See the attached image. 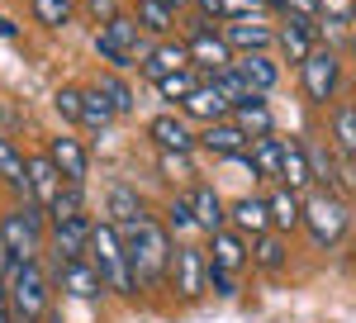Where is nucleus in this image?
Wrapping results in <instances>:
<instances>
[{
    "mask_svg": "<svg viewBox=\"0 0 356 323\" xmlns=\"http://www.w3.org/2000/svg\"><path fill=\"white\" fill-rule=\"evenodd\" d=\"M238 72L247 77V86L257 95H271L275 86H280V62L271 53H238Z\"/></svg>",
    "mask_w": 356,
    "mask_h": 323,
    "instance_id": "5701e85b",
    "label": "nucleus"
},
{
    "mask_svg": "<svg viewBox=\"0 0 356 323\" xmlns=\"http://www.w3.org/2000/svg\"><path fill=\"white\" fill-rule=\"evenodd\" d=\"M332 138H337V148L356 157V105H337L332 109Z\"/></svg>",
    "mask_w": 356,
    "mask_h": 323,
    "instance_id": "4c0bfd02",
    "label": "nucleus"
},
{
    "mask_svg": "<svg viewBox=\"0 0 356 323\" xmlns=\"http://www.w3.org/2000/svg\"><path fill=\"white\" fill-rule=\"evenodd\" d=\"M48 228L53 223H48V210L43 205H19V210H10V214L0 219V242L10 247L15 262H38Z\"/></svg>",
    "mask_w": 356,
    "mask_h": 323,
    "instance_id": "20e7f679",
    "label": "nucleus"
},
{
    "mask_svg": "<svg viewBox=\"0 0 356 323\" xmlns=\"http://www.w3.org/2000/svg\"><path fill=\"white\" fill-rule=\"evenodd\" d=\"M53 281L67 290V295H76V299H100L105 290H110L90 257H57L53 252Z\"/></svg>",
    "mask_w": 356,
    "mask_h": 323,
    "instance_id": "1a4fd4ad",
    "label": "nucleus"
},
{
    "mask_svg": "<svg viewBox=\"0 0 356 323\" xmlns=\"http://www.w3.org/2000/svg\"><path fill=\"white\" fill-rule=\"evenodd\" d=\"M53 105H57V114H62L67 124H81L86 119V86H57Z\"/></svg>",
    "mask_w": 356,
    "mask_h": 323,
    "instance_id": "58836bf2",
    "label": "nucleus"
},
{
    "mask_svg": "<svg viewBox=\"0 0 356 323\" xmlns=\"http://www.w3.org/2000/svg\"><path fill=\"white\" fill-rule=\"evenodd\" d=\"M228 223H233L243 238L266 233V228H271V200H266V195H238V200L228 205Z\"/></svg>",
    "mask_w": 356,
    "mask_h": 323,
    "instance_id": "6ab92c4d",
    "label": "nucleus"
},
{
    "mask_svg": "<svg viewBox=\"0 0 356 323\" xmlns=\"http://www.w3.org/2000/svg\"><path fill=\"white\" fill-rule=\"evenodd\" d=\"M81 214H86V186L67 181L57 190V200L48 205V223H67V219H81Z\"/></svg>",
    "mask_w": 356,
    "mask_h": 323,
    "instance_id": "f704fd0d",
    "label": "nucleus"
},
{
    "mask_svg": "<svg viewBox=\"0 0 356 323\" xmlns=\"http://www.w3.org/2000/svg\"><path fill=\"white\" fill-rule=\"evenodd\" d=\"M166 228H171V238L176 242H195V238H204V228H200V219H195L191 210V200H186V190H176L171 200H166Z\"/></svg>",
    "mask_w": 356,
    "mask_h": 323,
    "instance_id": "bb28decb",
    "label": "nucleus"
},
{
    "mask_svg": "<svg viewBox=\"0 0 356 323\" xmlns=\"http://www.w3.org/2000/svg\"><path fill=\"white\" fill-rule=\"evenodd\" d=\"M209 262L223 271H238L243 276L247 267H252V242L228 223V228H219V233H209Z\"/></svg>",
    "mask_w": 356,
    "mask_h": 323,
    "instance_id": "f3484780",
    "label": "nucleus"
},
{
    "mask_svg": "<svg viewBox=\"0 0 356 323\" xmlns=\"http://www.w3.org/2000/svg\"><path fill=\"white\" fill-rule=\"evenodd\" d=\"M200 148H204V152H214V157L238 162V157H247L252 134H247V129H238L233 119H223V124H204V129H200Z\"/></svg>",
    "mask_w": 356,
    "mask_h": 323,
    "instance_id": "2eb2a0df",
    "label": "nucleus"
},
{
    "mask_svg": "<svg viewBox=\"0 0 356 323\" xmlns=\"http://www.w3.org/2000/svg\"><path fill=\"white\" fill-rule=\"evenodd\" d=\"M147 138H152L162 152H195V148H200V129H195L181 109L152 114V119H147Z\"/></svg>",
    "mask_w": 356,
    "mask_h": 323,
    "instance_id": "9d476101",
    "label": "nucleus"
},
{
    "mask_svg": "<svg viewBox=\"0 0 356 323\" xmlns=\"http://www.w3.org/2000/svg\"><path fill=\"white\" fill-rule=\"evenodd\" d=\"M100 33H105L110 43H119L124 53H134L138 62H143V57H147V48H152V43H147V33H143V24L134 19V10H124L119 19H110V24L100 29Z\"/></svg>",
    "mask_w": 356,
    "mask_h": 323,
    "instance_id": "a878e982",
    "label": "nucleus"
},
{
    "mask_svg": "<svg viewBox=\"0 0 356 323\" xmlns=\"http://www.w3.org/2000/svg\"><path fill=\"white\" fill-rule=\"evenodd\" d=\"M352 19H356V10H352Z\"/></svg>",
    "mask_w": 356,
    "mask_h": 323,
    "instance_id": "864d4df0",
    "label": "nucleus"
},
{
    "mask_svg": "<svg viewBox=\"0 0 356 323\" xmlns=\"http://www.w3.org/2000/svg\"><path fill=\"white\" fill-rule=\"evenodd\" d=\"M347 48H352V62H356V33H352V43H347Z\"/></svg>",
    "mask_w": 356,
    "mask_h": 323,
    "instance_id": "3c124183",
    "label": "nucleus"
},
{
    "mask_svg": "<svg viewBox=\"0 0 356 323\" xmlns=\"http://www.w3.org/2000/svg\"><path fill=\"white\" fill-rule=\"evenodd\" d=\"M0 323H15V304H10V285L0 281Z\"/></svg>",
    "mask_w": 356,
    "mask_h": 323,
    "instance_id": "de8ad7c7",
    "label": "nucleus"
},
{
    "mask_svg": "<svg viewBox=\"0 0 356 323\" xmlns=\"http://www.w3.org/2000/svg\"><path fill=\"white\" fill-rule=\"evenodd\" d=\"M95 86L105 90V100L114 105V114H134V109H138V95H134V86H129V81L119 77V72H110V77H100Z\"/></svg>",
    "mask_w": 356,
    "mask_h": 323,
    "instance_id": "e433bc0d",
    "label": "nucleus"
},
{
    "mask_svg": "<svg viewBox=\"0 0 356 323\" xmlns=\"http://www.w3.org/2000/svg\"><path fill=\"white\" fill-rule=\"evenodd\" d=\"M90 262H95V271L105 276V285H110L114 295L134 299L138 295V281H134V262H129V242H124V228L119 223H95L90 228V252H86Z\"/></svg>",
    "mask_w": 356,
    "mask_h": 323,
    "instance_id": "f03ea898",
    "label": "nucleus"
},
{
    "mask_svg": "<svg viewBox=\"0 0 356 323\" xmlns=\"http://www.w3.org/2000/svg\"><path fill=\"white\" fill-rule=\"evenodd\" d=\"M181 114L191 119V124H223V119H233V100L223 95L219 86H209V81H200L191 95H186V105H181Z\"/></svg>",
    "mask_w": 356,
    "mask_h": 323,
    "instance_id": "f8f14e48",
    "label": "nucleus"
},
{
    "mask_svg": "<svg viewBox=\"0 0 356 323\" xmlns=\"http://www.w3.org/2000/svg\"><path fill=\"white\" fill-rule=\"evenodd\" d=\"M171 295L181 304L209 295V257L200 252V242H176V257H171Z\"/></svg>",
    "mask_w": 356,
    "mask_h": 323,
    "instance_id": "0eeeda50",
    "label": "nucleus"
},
{
    "mask_svg": "<svg viewBox=\"0 0 356 323\" xmlns=\"http://www.w3.org/2000/svg\"><path fill=\"white\" fill-rule=\"evenodd\" d=\"M223 38L233 43V53H271L275 48V24L261 15V19H228L223 24Z\"/></svg>",
    "mask_w": 356,
    "mask_h": 323,
    "instance_id": "4468645a",
    "label": "nucleus"
},
{
    "mask_svg": "<svg viewBox=\"0 0 356 323\" xmlns=\"http://www.w3.org/2000/svg\"><path fill=\"white\" fill-rule=\"evenodd\" d=\"M233 124L247 129L252 138L275 134V114H271V105H266V95H243V100L233 105Z\"/></svg>",
    "mask_w": 356,
    "mask_h": 323,
    "instance_id": "393cba45",
    "label": "nucleus"
},
{
    "mask_svg": "<svg viewBox=\"0 0 356 323\" xmlns=\"http://www.w3.org/2000/svg\"><path fill=\"white\" fill-rule=\"evenodd\" d=\"M200 81H204V72H195V67H186V72H171V77H162L157 81V86H152V90H157V95H162L166 105H186V95H191L195 86H200Z\"/></svg>",
    "mask_w": 356,
    "mask_h": 323,
    "instance_id": "72a5a7b5",
    "label": "nucleus"
},
{
    "mask_svg": "<svg viewBox=\"0 0 356 323\" xmlns=\"http://www.w3.org/2000/svg\"><path fill=\"white\" fill-rule=\"evenodd\" d=\"M252 262H257V271H285V262H290V247H285V238L275 233V228H266V233H257L252 238Z\"/></svg>",
    "mask_w": 356,
    "mask_h": 323,
    "instance_id": "c756f323",
    "label": "nucleus"
},
{
    "mask_svg": "<svg viewBox=\"0 0 356 323\" xmlns=\"http://www.w3.org/2000/svg\"><path fill=\"white\" fill-rule=\"evenodd\" d=\"M304 228H309V238L318 242L323 252L342 247V242H347V233H352V214H347L342 195H337V190H328V186L304 190Z\"/></svg>",
    "mask_w": 356,
    "mask_h": 323,
    "instance_id": "7ed1b4c3",
    "label": "nucleus"
},
{
    "mask_svg": "<svg viewBox=\"0 0 356 323\" xmlns=\"http://www.w3.org/2000/svg\"><path fill=\"white\" fill-rule=\"evenodd\" d=\"M261 15H271L266 10V0H219V19H261Z\"/></svg>",
    "mask_w": 356,
    "mask_h": 323,
    "instance_id": "79ce46f5",
    "label": "nucleus"
},
{
    "mask_svg": "<svg viewBox=\"0 0 356 323\" xmlns=\"http://www.w3.org/2000/svg\"><path fill=\"white\" fill-rule=\"evenodd\" d=\"M143 214H147V210H143V200H138L134 186H110V223H119V228H134Z\"/></svg>",
    "mask_w": 356,
    "mask_h": 323,
    "instance_id": "2f4dec72",
    "label": "nucleus"
},
{
    "mask_svg": "<svg viewBox=\"0 0 356 323\" xmlns=\"http://www.w3.org/2000/svg\"><path fill=\"white\" fill-rule=\"evenodd\" d=\"M24 166H29V205H43V210H48V205L57 200V190L67 186V181H62V171L53 166V157H48V152L29 157Z\"/></svg>",
    "mask_w": 356,
    "mask_h": 323,
    "instance_id": "aec40b11",
    "label": "nucleus"
},
{
    "mask_svg": "<svg viewBox=\"0 0 356 323\" xmlns=\"http://www.w3.org/2000/svg\"><path fill=\"white\" fill-rule=\"evenodd\" d=\"M0 33H5V38H15L19 29H15V24H10V19H5V15H0Z\"/></svg>",
    "mask_w": 356,
    "mask_h": 323,
    "instance_id": "09e8293b",
    "label": "nucleus"
},
{
    "mask_svg": "<svg viewBox=\"0 0 356 323\" xmlns=\"http://www.w3.org/2000/svg\"><path fill=\"white\" fill-rule=\"evenodd\" d=\"M186 200H191V210H195V219H200V228L204 233H219V228H228V205L219 200V190L214 186H191L186 190Z\"/></svg>",
    "mask_w": 356,
    "mask_h": 323,
    "instance_id": "412c9836",
    "label": "nucleus"
},
{
    "mask_svg": "<svg viewBox=\"0 0 356 323\" xmlns=\"http://www.w3.org/2000/svg\"><path fill=\"white\" fill-rule=\"evenodd\" d=\"M114 119H119V114H114V105L105 100V90H100V86H86V119H81V129H90V134H110Z\"/></svg>",
    "mask_w": 356,
    "mask_h": 323,
    "instance_id": "473e14b6",
    "label": "nucleus"
},
{
    "mask_svg": "<svg viewBox=\"0 0 356 323\" xmlns=\"http://www.w3.org/2000/svg\"><path fill=\"white\" fill-rule=\"evenodd\" d=\"M204 81H209V86H219V90L228 95V100H233V105H238L243 95H257V90L247 86V77L238 72V62H233V67H223V72H214V77H204Z\"/></svg>",
    "mask_w": 356,
    "mask_h": 323,
    "instance_id": "ea45409f",
    "label": "nucleus"
},
{
    "mask_svg": "<svg viewBox=\"0 0 356 323\" xmlns=\"http://www.w3.org/2000/svg\"><path fill=\"white\" fill-rule=\"evenodd\" d=\"M318 43H323V29H318V19H300V15H290V19H280V24H275V48L290 57L295 67H300V62L314 53Z\"/></svg>",
    "mask_w": 356,
    "mask_h": 323,
    "instance_id": "9b49d317",
    "label": "nucleus"
},
{
    "mask_svg": "<svg viewBox=\"0 0 356 323\" xmlns=\"http://www.w3.org/2000/svg\"><path fill=\"white\" fill-rule=\"evenodd\" d=\"M10 285V304H15V319H43L53 309V276L38 267V262H19V271L5 281Z\"/></svg>",
    "mask_w": 356,
    "mask_h": 323,
    "instance_id": "423d86ee",
    "label": "nucleus"
},
{
    "mask_svg": "<svg viewBox=\"0 0 356 323\" xmlns=\"http://www.w3.org/2000/svg\"><path fill=\"white\" fill-rule=\"evenodd\" d=\"M15 323H33V319H15Z\"/></svg>",
    "mask_w": 356,
    "mask_h": 323,
    "instance_id": "603ef678",
    "label": "nucleus"
},
{
    "mask_svg": "<svg viewBox=\"0 0 356 323\" xmlns=\"http://www.w3.org/2000/svg\"><path fill=\"white\" fill-rule=\"evenodd\" d=\"M81 10H86V15H90V19H95L100 29L110 24V19H119V15H124V10H119V0H81Z\"/></svg>",
    "mask_w": 356,
    "mask_h": 323,
    "instance_id": "a18cd8bd",
    "label": "nucleus"
},
{
    "mask_svg": "<svg viewBox=\"0 0 356 323\" xmlns=\"http://www.w3.org/2000/svg\"><path fill=\"white\" fill-rule=\"evenodd\" d=\"M124 242H129V262H134V281L138 290H157L171 281V257H176V238L166 228V219L143 214L134 228H124Z\"/></svg>",
    "mask_w": 356,
    "mask_h": 323,
    "instance_id": "f257e3e1",
    "label": "nucleus"
},
{
    "mask_svg": "<svg viewBox=\"0 0 356 323\" xmlns=\"http://www.w3.org/2000/svg\"><path fill=\"white\" fill-rule=\"evenodd\" d=\"M209 290H214L219 299H233L238 295V271H223V267L209 262Z\"/></svg>",
    "mask_w": 356,
    "mask_h": 323,
    "instance_id": "c03bdc74",
    "label": "nucleus"
},
{
    "mask_svg": "<svg viewBox=\"0 0 356 323\" xmlns=\"http://www.w3.org/2000/svg\"><path fill=\"white\" fill-rule=\"evenodd\" d=\"M24 162H29L24 152H19L10 138L0 134V181H5V186H10V190H15V195L29 205V166H24Z\"/></svg>",
    "mask_w": 356,
    "mask_h": 323,
    "instance_id": "cd10ccee",
    "label": "nucleus"
},
{
    "mask_svg": "<svg viewBox=\"0 0 356 323\" xmlns=\"http://www.w3.org/2000/svg\"><path fill=\"white\" fill-rule=\"evenodd\" d=\"M300 90L309 105H332L337 100V90H342V57L337 48L328 43H318L314 53L300 62Z\"/></svg>",
    "mask_w": 356,
    "mask_h": 323,
    "instance_id": "39448f33",
    "label": "nucleus"
},
{
    "mask_svg": "<svg viewBox=\"0 0 356 323\" xmlns=\"http://www.w3.org/2000/svg\"><path fill=\"white\" fill-rule=\"evenodd\" d=\"M186 48H191V67H195V72H204V77H214V72H223V67L238 62L233 43L223 38V29H214L209 19H195V24H191Z\"/></svg>",
    "mask_w": 356,
    "mask_h": 323,
    "instance_id": "6e6552de",
    "label": "nucleus"
},
{
    "mask_svg": "<svg viewBox=\"0 0 356 323\" xmlns=\"http://www.w3.org/2000/svg\"><path fill=\"white\" fill-rule=\"evenodd\" d=\"M243 166L257 176V181H280V166H285V143H280L275 134L252 138V148H247Z\"/></svg>",
    "mask_w": 356,
    "mask_h": 323,
    "instance_id": "a211bd4d",
    "label": "nucleus"
},
{
    "mask_svg": "<svg viewBox=\"0 0 356 323\" xmlns=\"http://www.w3.org/2000/svg\"><path fill=\"white\" fill-rule=\"evenodd\" d=\"M90 228H95V223L86 214L67 219V223H53V228H48V242H53L57 257H86V252H90Z\"/></svg>",
    "mask_w": 356,
    "mask_h": 323,
    "instance_id": "4be33fe9",
    "label": "nucleus"
},
{
    "mask_svg": "<svg viewBox=\"0 0 356 323\" xmlns=\"http://www.w3.org/2000/svg\"><path fill=\"white\" fill-rule=\"evenodd\" d=\"M38 323H62V314H57V309H48V314H43Z\"/></svg>",
    "mask_w": 356,
    "mask_h": 323,
    "instance_id": "8fccbe9b",
    "label": "nucleus"
},
{
    "mask_svg": "<svg viewBox=\"0 0 356 323\" xmlns=\"http://www.w3.org/2000/svg\"><path fill=\"white\" fill-rule=\"evenodd\" d=\"M266 200H271V228L275 233H295V223H304V195L290 186H275L266 190Z\"/></svg>",
    "mask_w": 356,
    "mask_h": 323,
    "instance_id": "b1692460",
    "label": "nucleus"
},
{
    "mask_svg": "<svg viewBox=\"0 0 356 323\" xmlns=\"http://www.w3.org/2000/svg\"><path fill=\"white\" fill-rule=\"evenodd\" d=\"M186 67H191V48H186V43H176V38L152 43V48H147V57L138 62V72H143V81H147V86H157V81L171 77V72H186Z\"/></svg>",
    "mask_w": 356,
    "mask_h": 323,
    "instance_id": "ddd939ff",
    "label": "nucleus"
},
{
    "mask_svg": "<svg viewBox=\"0 0 356 323\" xmlns=\"http://www.w3.org/2000/svg\"><path fill=\"white\" fill-rule=\"evenodd\" d=\"M280 181L290 190H309V181H314V166H309V148H300V143H285V166H280Z\"/></svg>",
    "mask_w": 356,
    "mask_h": 323,
    "instance_id": "7c9ffc66",
    "label": "nucleus"
},
{
    "mask_svg": "<svg viewBox=\"0 0 356 323\" xmlns=\"http://www.w3.org/2000/svg\"><path fill=\"white\" fill-rule=\"evenodd\" d=\"M76 10H81V5H72V0H29V15L43 29H67L76 19Z\"/></svg>",
    "mask_w": 356,
    "mask_h": 323,
    "instance_id": "c9c22d12",
    "label": "nucleus"
},
{
    "mask_svg": "<svg viewBox=\"0 0 356 323\" xmlns=\"http://www.w3.org/2000/svg\"><path fill=\"white\" fill-rule=\"evenodd\" d=\"M309 166H314V176H318L328 190H337V162H332L328 148H309Z\"/></svg>",
    "mask_w": 356,
    "mask_h": 323,
    "instance_id": "37998d69",
    "label": "nucleus"
},
{
    "mask_svg": "<svg viewBox=\"0 0 356 323\" xmlns=\"http://www.w3.org/2000/svg\"><path fill=\"white\" fill-rule=\"evenodd\" d=\"M90 53L100 57V62H110L114 72H129V67H138V57H134V53H124L119 43H110L105 33H95V43H90Z\"/></svg>",
    "mask_w": 356,
    "mask_h": 323,
    "instance_id": "a19ab883",
    "label": "nucleus"
},
{
    "mask_svg": "<svg viewBox=\"0 0 356 323\" xmlns=\"http://www.w3.org/2000/svg\"><path fill=\"white\" fill-rule=\"evenodd\" d=\"M356 0H318V19H352Z\"/></svg>",
    "mask_w": 356,
    "mask_h": 323,
    "instance_id": "49530a36",
    "label": "nucleus"
},
{
    "mask_svg": "<svg viewBox=\"0 0 356 323\" xmlns=\"http://www.w3.org/2000/svg\"><path fill=\"white\" fill-rule=\"evenodd\" d=\"M48 157H53V166L62 171V181H76V186H86V176H90V152H86L81 138L57 134L53 143H48Z\"/></svg>",
    "mask_w": 356,
    "mask_h": 323,
    "instance_id": "dca6fc26",
    "label": "nucleus"
},
{
    "mask_svg": "<svg viewBox=\"0 0 356 323\" xmlns=\"http://www.w3.org/2000/svg\"><path fill=\"white\" fill-rule=\"evenodd\" d=\"M134 19L143 24V33H152V38H171V29H176V10L166 5V0H138L134 5Z\"/></svg>",
    "mask_w": 356,
    "mask_h": 323,
    "instance_id": "c85d7f7f",
    "label": "nucleus"
}]
</instances>
